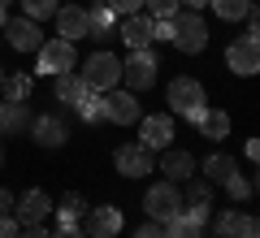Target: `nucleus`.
Masks as SVG:
<instances>
[{"instance_id": "nucleus-19", "label": "nucleus", "mask_w": 260, "mask_h": 238, "mask_svg": "<svg viewBox=\"0 0 260 238\" xmlns=\"http://www.w3.org/2000/svg\"><path fill=\"white\" fill-rule=\"evenodd\" d=\"M165 238H204V221H195L191 212H174L165 221Z\"/></svg>"}, {"instance_id": "nucleus-30", "label": "nucleus", "mask_w": 260, "mask_h": 238, "mask_svg": "<svg viewBox=\"0 0 260 238\" xmlns=\"http://www.w3.org/2000/svg\"><path fill=\"white\" fill-rule=\"evenodd\" d=\"M117 18H130V13H143V0H104Z\"/></svg>"}, {"instance_id": "nucleus-9", "label": "nucleus", "mask_w": 260, "mask_h": 238, "mask_svg": "<svg viewBox=\"0 0 260 238\" xmlns=\"http://www.w3.org/2000/svg\"><path fill=\"white\" fill-rule=\"evenodd\" d=\"M143 109L139 100H135V91H117L113 87L109 95H104V121H117V126H130V121H139Z\"/></svg>"}, {"instance_id": "nucleus-18", "label": "nucleus", "mask_w": 260, "mask_h": 238, "mask_svg": "<svg viewBox=\"0 0 260 238\" xmlns=\"http://www.w3.org/2000/svg\"><path fill=\"white\" fill-rule=\"evenodd\" d=\"M191 126L200 130L204 139H225V134H230V117H225V113H217V109H204Z\"/></svg>"}, {"instance_id": "nucleus-36", "label": "nucleus", "mask_w": 260, "mask_h": 238, "mask_svg": "<svg viewBox=\"0 0 260 238\" xmlns=\"http://www.w3.org/2000/svg\"><path fill=\"white\" fill-rule=\"evenodd\" d=\"M52 238H87V234H83V229H78V225H65V229H56Z\"/></svg>"}, {"instance_id": "nucleus-42", "label": "nucleus", "mask_w": 260, "mask_h": 238, "mask_svg": "<svg viewBox=\"0 0 260 238\" xmlns=\"http://www.w3.org/2000/svg\"><path fill=\"white\" fill-rule=\"evenodd\" d=\"M0 83H5V70H0Z\"/></svg>"}, {"instance_id": "nucleus-32", "label": "nucleus", "mask_w": 260, "mask_h": 238, "mask_svg": "<svg viewBox=\"0 0 260 238\" xmlns=\"http://www.w3.org/2000/svg\"><path fill=\"white\" fill-rule=\"evenodd\" d=\"M18 234H22L18 217H0V238H18Z\"/></svg>"}, {"instance_id": "nucleus-34", "label": "nucleus", "mask_w": 260, "mask_h": 238, "mask_svg": "<svg viewBox=\"0 0 260 238\" xmlns=\"http://www.w3.org/2000/svg\"><path fill=\"white\" fill-rule=\"evenodd\" d=\"M239 238H260V225H256V217H243V221H239Z\"/></svg>"}, {"instance_id": "nucleus-16", "label": "nucleus", "mask_w": 260, "mask_h": 238, "mask_svg": "<svg viewBox=\"0 0 260 238\" xmlns=\"http://www.w3.org/2000/svg\"><path fill=\"white\" fill-rule=\"evenodd\" d=\"M48 212H52V199H48L44 191H26L18 199V225H39Z\"/></svg>"}, {"instance_id": "nucleus-39", "label": "nucleus", "mask_w": 260, "mask_h": 238, "mask_svg": "<svg viewBox=\"0 0 260 238\" xmlns=\"http://www.w3.org/2000/svg\"><path fill=\"white\" fill-rule=\"evenodd\" d=\"M5 22H9V13H5V9H0V26H5Z\"/></svg>"}, {"instance_id": "nucleus-11", "label": "nucleus", "mask_w": 260, "mask_h": 238, "mask_svg": "<svg viewBox=\"0 0 260 238\" xmlns=\"http://www.w3.org/2000/svg\"><path fill=\"white\" fill-rule=\"evenodd\" d=\"M30 139H35L39 147H61L65 139H70V130H65V121L56 117V113H44V117L30 121Z\"/></svg>"}, {"instance_id": "nucleus-35", "label": "nucleus", "mask_w": 260, "mask_h": 238, "mask_svg": "<svg viewBox=\"0 0 260 238\" xmlns=\"http://www.w3.org/2000/svg\"><path fill=\"white\" fill-rule=\"evenodd\" d=\"M18 238H52V234H48L44 225H22V234H18Z\"/></svg>"}, {"instance_id": "nucleus-6", "label": "nucleus", "mask_w": 260, "mask_h": 238, "mask_svg": "<svg viewBox=\"0 0 260 238\" xmlns=\"http://www.w3.org/2000/svg\"><path fill=\"white\" fill-rule=\"evenodd\" d=\"M225 65H230L239 78H251V74L260 70V39H251V35L234 39V44L225 48Z\"/></svg>"}, {"instance_id": "nucleus-14", "label": "nucleus", "mask_w": 260, "mask_h": 238, "mask_svg": "<svg viewBox=\"0 0 260 238\" xmlns=\"http://www.w3.org/2000/svg\"><path fill=\"white\" fill-rule=\"evenodd\" d=\"M121 44L130 48V52H139V48L152 44V18L148 13H130V18H121Z\"/></svg>"}, {"instance_id": "nucleus-22", "label": "nucleus", "mask_w": 260, "mask_h": 238, "mask_svg": "<svg viewBox=\"0 0 260 238\" xmlns=\"http://www.w3.org/2000/svg\"><path fill=\"white\" fill-rule=\"evenodd\" d=\"M52 91H56V100H61V104H78L87 87H83L78 74H56V87H52Z\"/></svg>"}, {"instance_id": "nucleus-4", "label": "nucleus", "mask_w": 260, "mask_h": 238, "mask_svg": "<svg viewBox=\"0 0 260 238\" xmlns=\"http://www.w3.org/2000/svg\"><path fill=\"white\" fill-rule=\"evenodd\" d=\"M121 78H126V91H148V87L156 83V56H152L148 48L130 52L126 61H121Z\"/></svg>"}, {"instance_id": "nucleus-21", "label": "nucleus", "mask_w": 260, "mask_h": 238, "mask_svg": "<svg viewBox=\"0 0 260 238\" xmlns=\"http://www.w3.org/2000/svg\"><path fill=\"white\" fill-rule=\"evenodd\" d=\"M30 121L26 104H0V134H22Z\"/></svg>"}, {"instance_id": "nucleus-40", "label": "nucleus", "mask_w": 260, "mask_h": 238, "mask_svg": "<svg viewBox=\"0 0 260 238\" xmlns=\"http://www.w3.org/2000/svg\"><path fill=\"white\" fill-rule=\"evenodd\" d=\"M9 5H13V0H0V9H9Z\"/></svg>"}, {"instance_id": "nucleus-26", "label": "nucleus", "mask_w": 260, "mask_h": 238, "mask_svg": "<svg viewBox=\"0 0 260 238\" xmlns=\"http://www.w3.org/2000/svg\"><path fill=\"white\" fill-rule=\"evenodd\" d=\"M251 191H256V186H251V178L239 174V169L225 178V195H230V199H251Z\"/></svg>"}, {"instance_id": "nucleus-7", "label": "nucleus", "mask_w": 260, "mask_h": 238, "mask_svg": "<svg viewBox=\"0 0 260 238\" xmlns=\"http://www.w3.org/2000/svg\"><path fill=\"white\" fill-rule=\"evenodd\" d=\"M143 208H148L152 221H169L174 212H182V195H178L174 182H160V186H152V191L143 195Z\"/></svg>"}, {"instance_id": "nucleus-27", "label": "nucleus", "mask_w": 260, "mask_h": 238, "mask_svg": "<svg viewBox=\"0 0 260 238\" xmlns=\"http://www.w3.org/2000/svg\"><path fill=\"white\" fill-rule=\"evenodd\" d=\"M143 9H148L152 22H169L178 9H182V5H178V0H143Z\"/></svg>"}, {"instance_id": "nucleus-41", "label": "nucleus", "mask_w": 260, "mask_h": 238, "mask_svg": "<svg viewBox=\"0 0 260 238\" xmlns=\"http://www.w3.org/2000/svg\"><path fill=\"white\" fill-rule=\"evenodd\" d=\"M0 165H5V147H0Z\"/></svg>"}, {"instance_id": "nucleus-33", "label": "nucleus", "mask_w": 260, "mask_h": 238, "mask_svg": "<svg viewBox=\"0 0 260 238\" xmlns=\"http://www.w3.org/2000/svg\"><path fill=\"white\" fill-rule=\"evenodd\" d=\"M135 238H165V229H160V221H148V225L135 229Z\"/></svg>"}, {"instance_id": "nucleus-12", "label": "nucleus", "mask_w": 260, "mask_h": 238, "mask_svg": "<svg viewBox=\"0 0 260 238\" xmlns=\"http://www.w3.org/2000/svg\"><path fill=\"white\" fill-rule=\"evenodd\" d=\"M121 229V212L109 208V203H100V208H87V238H113Z\"/></svg>"}, {"instance_id": "nucleus-28", "label": "nucleus", "mask_w": 260, "mask_h": 238, "mask_svg": "<svg viewBox=\"0 0 260 238\" xmlns=\"http://www.w3.org/2000/svg\"><path fill=\"white\" fill-rule=\"evenodd\" d=\"M239 221H243V217H239L234 208L221 212V217H217V225H213V238H239Z\"/></svg>"}, {"instance_id": "nucleus-10", "label": "nucleus", "mask_w": 260, "mask_h": 238, "mask_svg": "<svg viewBox=\"0 0 260 238\" xmlns=\"http://www.w3.org/2000/svg\"><path fill=\"white\" fill-rule=\"evenodd\" d=\"M169 109L174 113H191V109H204V87L195 83V78H174L169 83Z\"/></svg>"}, {"instance_id": "nucleus-15", "label": "nucleus", "mask_w": 260, "mask_h": 238, "mask_svg": "<svg viewBox=\"0 0 260 238\" xmlns=\"http://www.w3.org/2000/svg\"><path fill=\"white\" fill-rule=\"evenodd\" d=\"M52 18H56V35H61V39H70V44L87 39V9H78V5H65V9H56Z\"/></svg>"}, {"instance_id": "nucleus-13", "label": "nucleus", "mask_w": 260, "mask_h": 238, "mask_svg": "<svg viewBox=\"0 0 260 238\" xmlns=\"http://www.w3.org/2000/svg\"><path fill=\"white\" fill-rule=\"evenodd\" d=\"M139 143L148 147V152H165L169 139H174V121L169 117H139Z\"/></svg>"}, {"instance_id": "nucleus-8", "label": "nucleus", "mask_w": 260, "mask_h": 238, "mask_svg": "<svg viewBox=\"0 0 260 238\" xmlns=\"http://www.w3.org/2000/svg\"><path fill=\"white\" fill-rule=\"evenodd\" d=\"M113 165H117L121 178H143V174H152V152L143 143H126L113 152Z\"/></svg>"}, {"instance_id": "nucleus-5", "label": "nucleus", "mask_w": 260, "mask_h": 238, "mask_svg": "<svg viewBox=\"0 0 260 238\" xmlns=\"http://www.w3.org/2000/svg\"><path fill=\"white\" fill-rule=\"evenodd\" d=\"M5 44L9 48H18V52H39V44H44V30H39V22H30V18H9L5 22Z\"/></svg>"}, {"instance_id": "nucleus-31", "label": "nucleus", "mask_w": 260, "mask_h": 238, "mask_svg": "<svg viewBox=\"0 0 260 238\" xmlns=\"http://www.w3.org/2000/svg\"><path fill=\"white\" fill-rule=\"evenodd\" d=\"M213 199V182H208V178H195L191 182V203H208Z\"/></svg>"}, {"instance_id": "nucleus-37", "label": "nucleus", "mask_w": 260, "mask_h": 238, "mask_svg": "<svg viewBox=\"0 0 260 238\" xmlns=\"http://www.w3.org/2000/svg\"><path fill=\"white\" fill-rule=\"evenodd\" d=\"M9 208H13V195H9V191H0V217H9Z\"/></svg>"}, {"instance_id": "nucleus-17", "label": "nucleus", "mask_w": 260, "mask_h": 238, "mask_svg": "<svg viewBox=\"0 0 260 238\" xmlns=\"http://www.w3.org/2000/svg\"><path fill=\"white\" fill-rule=\"evenodd\" d=\"M160 174H165V182H186V178H195L191 152H165L160 156Z\"/></svg>"}, {"instance_id": "nucleus-3", "label": "nucleus", "mask_w": 260, "mask_h": 238, "mask_svg": "<svg viewBox=\"0 0 260 238\" xmlns=\"http://www.w3.org/2000/svg\"><path fill=\"white\" fill-rule=\"evenodd\" d=\"M78 65V52H74V44L70 39H44L39 44V74H48V78H56V74H70Z\"/></svg>"}, {"instance_id": "nucleus-29", "label": "nucleus", "mask_w": 260, "mask_h": 238, "mask_svg": "<svg viewBox=\"0 0 260 238\" xmlns=\"http://www.w3.org/2000/svg\"><path fill=\"white\" fill-rule=\"evenodd\" d=\"M22 9H26L30 22H44V18L56 13V0H22Z\"/></svg>"}, {"instance_id": "nucleus-23", "label": "nucleus", "mask_w": 260, "mask_h": 238, "mask_svg": "<svg viewBox=\"0 0 260 238\" xmlns=\"http://www.w3.org/2000/svg\"><path fill=\"white\" fill-rule=\"evenodd\" d=\"M208 5H213V13L225 18V22H243L251 9H256V0H208Z\"/></svg>"}, {"instance_id": "nucleus-1", "label": "nucleus", "mask_w": 260, "mask_h": 238, "mask_svg": "<svg viewBox=\"0 0 260 238\" xmlns=\"http://www.w3.org/2000/svg\"><path fill=\"white\" fill-rule=\"evenodd\" d=\"M169 22H174V35H169V44H174L178 52L195 56V52H204V48H208V26H204V18H200V13L178 9Z\"/></svg>"}, {"instance_id": "nucleus-25", "label": "nucleus", "mask_w": 260, "mask_h": 238, "mask_svg": "<svg viewBox=\"0 0 260 238\" xmlns=\"http://www.w3.org/2000/svg\"><path fill=\"white\" fill-rule=\"evenodd\" d=\"M204 174L213 178V182H225V178L234 174V160H230V156H221V152H213V156L204 160Z\"/></svg>"}, {"instance_id": "nucleus-2", "label": "nucleus", "mask_w": 260, "mask_h": 238, "mask_svg": "<svg viewBox=\"0 0 260 238\" xmlns=\"http://www.w3.org/2000/svg\"><path fill=\"white\" fill-rule=\"evenodd\" d=\"M78 78H83L87 91H113V87L121 83V61L113 52H91L83 61V74H78Z\"/></svg>"}, {"instance_id": "nucleus-38", "label": "nucleus", "mask_w": 260, "mask_h": 238, "mask_svg": "<svg viewBox=\"0 0 260 238\" xmlns=\"http://www.w3.org/2000/svg\"><path fill=\"white\" fill-rule=\"evenodd\" d=\"M178 5H182V9H191V13H200V9L208 5V0H178Z\"/></svg>"}, {"instance_id": "nucleus-24", "label": "nucleus", "mask_w": 260, "mask_h": 238, "mask_svg": "<svg viewBox=\"0 0 260 238\" xmlns=\"http://www.w3.org/2000/svg\"><path fill=\"white\" fill-rule=\"evenodd\" d=\"M74 113L83 121H104V91H83V100L74 104Z\"/></svg>"}, {"instance_id": "nucleus-20", "label": "nucleus", "mask_w": 260, "mask_h": 238, "mask_svg": "<svg viewBox=\"0 0 260 238\" xmlns=\"http://www.w3.org/2000/svg\"><path fill=\"white\" fill-rule=\"evenodd\" d=\"M0 91H5L9 104H26L30 91H35V78H30V74H9V78L0 83Z\"/></svg>"}]
</instances>
